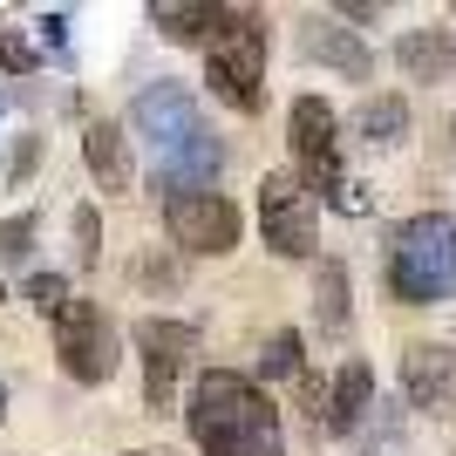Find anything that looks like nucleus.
Instances as JSON below:
<instances>
[{
	"instance_id": "1",
	"label": "nucleus",
	"mask_w": 456,
	"mask_h": 456,
	"mask_svg": "<svg viewBox=\"0 0 456 456\" xmlns=\"http://www.w3.org/2000/svg\"><path fill=\"white\" fill-rule=\"evenodd\" d=\"M191 443L198 456H286L273 395L239 368H205L191 381Z\"/></svg>"
},
{
	"instance_id": "18",
	"label": "nucleus",
	"mask_w": 456,
	"mask_h": 456,
	"mask_svg": "<svg viewBox=\"0 0 456 456\" xmlns=\"http://www.w3.org/2000/svg\"><path fill=\"white\" fill-rule=\"evenodd\" d=\"M354 130H362L375 151H388V143L409 136V102H402V95H368L362 116H354Z\"/></svg>"
},
{
	"instance_id": "9",
	"label": "nucleus",
	"mask_w": 456,
	"mask_h": 456,
	"mask_svg": "<svg viewBox=\"0 0 456 456\" xmlns=\"http://www.w3.org/2000/svg\"><path fill=\"white\" fill-rule=\"evenodd\" d=\"M130 123L151 151H164V143H177V136H191V130H205V123H198V95H191L184 82H143L136 102H130Z\"/></svg>"
},
{
	"instance_id": "15",
	"label": "nucleus",
	"mask_w": 456,
	"mask_h": 456,
	"mask_svg": "<svg viewBox=\"0 0 456 456\" xmlns=\"http://www.w3.org/2000/svg\"><path fill=\"white\" fill-rule=\"evenodd\" d=\"M395 61L409 82H450L456 76V35L450 28H409L395 41Z\"/></svg>"
},
{
	"instance_id": "7",
	"label": "nucleus",
	"mask_w": 456,
	"mask_h": 456,
	"mask_svg": "<svg viewBox=\"0 0 456 456\" xmlns=\"http://www.w3.org/2000/svg\"><path fill=\"white\" fill-rule=\"evenodd\" d=\"M259 232H266V252H280V259H314L321 252V211H314V198L293 171H273L259 184Z\"/></svg>"
},
{
	"instance_id": "17",
	"label": "nucleus",
	"mask_w": 456,
	"mask_h": 456,
	"mask_svg": "<svg viewBox=\"0 0 456 456\" xmlns=\"http://www.w3.org/2000/svg\"><path fill=\"white\" fill-rule=\"evenodd\" d=\"M82 157H89V171H95L102 191L130 184V157H123V130H116V123H89V130H82Z\"/></svg>"
},
{
	"instance_id": "25",
	"label": "nucleus",
	"mask_w": 456,
	"mask_h": 456,
	"mask_svg": "<svg viewBox=\"0 0 456 456\" xmlns=\"http://www.w3.org/2000/svg\"><path fill=\"white\" fill-rule=\"evenodd\" d=\"M35 157H41V143H35V136H28V143H20V151H14V184H20V177H28V171H35Z\"/></svg>"
},
{
	"instance_id": "23",
	"label": "nucleus",
	"mask_w": 456,
	"mask_h": 456,
	"mask_svg": "<svg viewBox=\"0 0 456 456\" xmlns=\"http://www.w3.org/2000/svg\"><path fill=\"white\" fill-rule=\"evenodd\" d=\"M0 69H7V76H28V69H41L35 41H28V35H14V28H0Z\"/></svg>"
},
{
	"instance_id": "28",
	"label": "nucleus",
	"mask_w": 456,
	"mask_h": 456,
	"mask_svg": "<svg viewBox=\"0 0 456 456\" xmlns=\"http://www.w3.org/2000/svg\"><path fill=\"white\" fill-rule=\"evenodd\" d=\"M0 300H7V286H0Z\"/></svg>"
},
{
	"instance_id": "6",
	"label": "nucleus",
	"mask_w": 456,
	"mask_h": 456,
	"mask_svg": "<svg viewBox=\"0 0 456 456\" xmlns=\"http://www.w3.org/2000/svg\"><path fill=\"white\" fill-rule=\"evenodd\" d=\"M116 354H123V341H116L110 314H102L95 300H76L55 321V362H61V375H69V381L102 388V381L116 375Z\"/></svg>"
},
{
	"instance_id": "8",
	"label": "nucleus",
	"mask_w": 456,
	"mask_h": 456,
	"mask_svg": "<svg viewBox=\"0 0 456 456\" xmlns=\"http://www.w3.org/2000/svg\"><path fill=\"white\" fill-rule=\"evenodd\" d=\"M130 341H136V354H143V402H151L157 416H171L184 362H191V347H198V327L191 321H157L151 314V321L130 327Z\"/></svg>"
},
{
	"instance_id": "22",
	"label": "nucleus",
	"mask_w": 456,
	"mask_h": 456,
	"mask_svg": "<svg viewBox=\"0 0 456 456\" xmlns=\"http://www.w3.org/2000/svg\"><path fill=\"white\" fill-rule=\"evenodd\" d=\"M35 252V211H20V218H0V266H20Z\"/></svg>"
},
{
	"instance_id": "20",
	"label": "nucleus",
	"mask_w": 456,
	"mask_h": 456,
	"mask_svg": "<svg viewBox=\"0 0 456 456\" xmlns=\"http://www.w3.org/2000/svg\"><path fill=\"white\" fill-rule=\"evenodd\" d=\"M20 300L35 306V314H48V321H61V314L76 306V293H69V280H61V273H35V280L20 286Z\"/></svg>"
},
{
	"instance_id": "16",
	"label": "nucleus",
	"mask_w": 456,
	"mask_h": 456,
	"mask_svg": "<svg viewBox=\"0 0 456 456\" xmlns=\"http://www.w3.org/2000/svg\"><path fill=\"white\" fill-rule=\"evenodd\" d=\"M347 314H354L347 266H341V259H321V266H314V321H321V334L341 341V334H347Z\"/></svg>"
},
{
	"instance_id": "21",
	"label": "nucleus",
	"mask_w": 456,
	"mask_h": 456,
	"mask_svg": "<svg viewBox=\"0 0 456 456\" xmlns=\"http://www.w3.org/2000/svg\"><path fill=\"white\" fill-rule=\"evenodd\" d=\"M69 239H76V259H82V266H95V259H102V211H95V205H76Z\"/></svg>"
},
{
	"instance_id": "14",
	"label": "nucleus",
	"mask_w": 456,
	"mask_h": 456,
	"mask_svg": "<svg viewBox=\"0 0 456 456\" xmlns=\"http://www.w3.org/2000/svg\"><path fill=\"white\" fill-rule=\"evenodd\" d=\"M232 20H239V7H205V0H184V7H177V0H157L151 7V28L164 41H218L232 28Z\"/></svg>"
},
{
	"instance_id": "24",
	"label": "nucleus",
	"mask_w": 456,
	"mask_h": 456,
	"mask_svg": "<svg viewBox=\"0 0 456 456\" xmlns=\"http://www.w3.org/2000/svg\"><path fill=\"white\" fill-rule=\"evenodd\" d=\"M41 41L61 48V41H69V14H41Z\"/></svg>"
},
{
	"instance_id": "26",
	"label": "nucleus",
	"mask_w": 456,
	"mask_h": 456,
	"mask_svg": "<svg viewBox=\"0 0 456 456\" xmlns=\"http://www.w3.org/2000/svg\"><path fill=\"white\" fill-rule=\"evenodd\" d=\"M123 456H177V450H123Z\"/></svg>"
},
{
	"instance_id": "12",
	"label": "nucleus",
	"mask_w": 456,
	"mask_h": 456,
	"mask_svg": "<svg viewBox=\"0 0 456 456\" xmlns=\"http://www.w3.org/2000/svg\"><path fill=\"white\" fill-rule=\"evenodd\" d=\"M300 55L321 61V69H334V76H354V82H368V69H375L368 41L354 35L341 14H306L300 20Z\"/></svg>"
},
{
	"instance_id": "13",
	"label": "nucleus",
	"mask_w": 456,
	"mask_h": 456,
	"mask_svg": "<svg viewBox=\"0 0 456 456\" xmlns=\"http://www.w3.org/2000/svg\"><path fill=\"white\" fill-rule=\"evenodd\" d=\"M368 409H375V375H368V362L354 354V362L334 368V388H327L321 429H327V436H354V429L368 422Z\"/></svg>"
},
{
	"instance_id": "11",
	"label": "nucleus",
	"mask_w": 456,
	"mask_h": 456,
	"mask_svg": "<svg viewBox=\"0 0 456 456\" xmlns=\"http://www.w3.org/2000/svg\"><path fill=\"white\" fill-rule=\"evenodd\" d=\"M218 164H225V143L211 130H191V136H177V143H164V151H151V177H157L164 198H171V191H211Z\"/></svg>"
},
{
	"instance_id": "27",
	"label": "nucleus",
	"mask_w": 456,
	"mask_h": 456,
	"mask_svg": "<svg viewBox=\"0 0 456 456\" xmlns=\"http://www.w3.org/2000/svg\"><path fill=\"white\" fill-rule=\"evenodd\" d=\"M0 416H7V388H0Z\"/></svg>"
},
{
	"instance_id": "10",
	"label": "nucleus",
	"mask_w": 456,
	"mask_h": 456,
	"mask_svg": "<svg viewBox=\"0 0 456 456\" xmlns=\"http://www.w3.org/2000/svg\"><path fill=\"white\" fill-rule=\"evenodd\" d=\"M402 395L422 416H450L456 409V347H443V341L402 347Z\"/></svg>"
},
{
	"instance_id": "19",
	"label": "nucleus",
	"mask_w": 456,
	"mask_h": 456,
	"mask_svg": "<svg viewBox=\"0 0 456 456\" xmlns=\"http://www.w3.org/2000/svg\"><path fill=\"white\" fill-rule=\"evenodd\" d=\"M306 368V347H300V334L293 327H280L266 347H259V368H252V381H293Z\"/></svg>"
},
{
	"instance_id": "5",
	"label": "nucleus",
	"mask_w": 456,
	"mask_h": 456,
	"mask_svg": "<svg viewBox=\"0 0 456 456\" xmlns=\"http://www.w3.org/2000/svg\"><path fill=\"white\" fill-rule=\"evenodd\" d=\"M164 232L191 259H225V252H239L246 218H239V205H232L225 191H171L164 198Z\"/></svg>"
},
{
	"instance_id": "2",
	"label": "nucleus",
	"mask_w": 456,
	"mask_h": 456,
	"mask_svg": "<svg viewBox=\"0 0 456 456\" xmlns=\"http://www.w3.org/2000/svg\"><path fill=\"white\" fill-rule=\"evenodd\" d=\"M388 293L402 306H443L456 293V211H416L388 239Z\"/></svg>"
},
{
	"instance_id": "3",
	"label": "nucleus",
	"mask_w": 456,
	"mask_h": 456,
	"mask_svg": "<svg viewBox=\"0 0 456 456\" xmlns=\"http://www.w3.org/2000/svg\"><path fill=\"white\" fill-rule=\"evenodd\" d=\"M286 130H293V164H300L293 177L306 184V198H327L334 211H368V198L341 171V116H334L327 95H300Z\"/></svg>"
},
{
	"instance_id": "4",
	"label": "nucleus",
	"mask_w": 456,
	"mask_h": 456,
	"mask_svg": "<svg viewBox=\"0 0 456 456\" xmlns=\"http://www.w3.org/2000/svg\"><path fill=\"white\" fill-rule=\"evenodd\" d=\"M205 89L239 116H252L266 102V14L246 7V14L205 48Z\"/></svg>"
}]
</instances>
